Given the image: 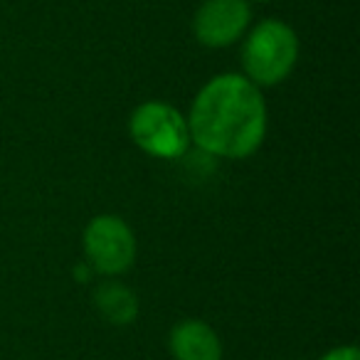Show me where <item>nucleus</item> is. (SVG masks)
<instances>
[{"label":"nucleus","instance_id":"4","mask_svg":"<svg viewBox=\"0 0 360 360\" xmlns=\"http://www.w3.org/2000/svg\"><path fill=\"white\" fill-rule=\"evenodd\" d=\"M89 266L101 276H119L136 259V237L129 222L119 215H96L82 235Z\"/></svg>","mask_w":360,"mask_h":360},{"label":"nucleus","instance_id":"2","mask_svg":"<svg viewBox=\"0 0 360 360\" xmlns=\"http://www.w3.org/2000/svg\"><path fill=\"white\" fill-rule=\"evenodd\" d=\"M242 75L259 89L276 86L299 62V37L284 20L266 18L247 30L242 45Z\"/></svg>","mask_w":360,"mask_h":360},{"label":"nucleus","instance_id":"10","mask_svg":"<svg viewBox=\"0 0 360 360\" xmlns=\"http://www.w3.org/2000/svg\"><path fill=\"white\" fill-rule=\"evenodd\" d=\"M255 3H269V0H255Z\"/></svg>","mask_w":360,"mask_h":360},{"label":"nucleus","instance_id":"7","mask_svg":"<svg viewBox=\"0 0 360 360\" xmlns=\"http://www.w3.org/2000/svg\"><path fill=\"white\" fill-rule=\"evenodd\" d=\"M94 306L114 326H129L139 316V299H136V294L116 279H106L96 286Z\"/></svg>","mask_w":360,"mask_h":360},{"label":"nucleus","instance_id":"1","mask_svg":"<svg viewBox=\"0 0 360 360\" xmlns=\"http://www.w3.org/2000/svg\"><path fill=\"white\" fill-rule=\"evenodd\" d=\"M188 129L191 141L215 158L242 160L259 150L269 111L264 94L242 72L217 75L195 94Z\"/></svg>","mask_w":360,"mask_h":360},{"label":"nucleus","instance_id":"6","mask_svg":"<svg viewBox=\"0 0 360 360\" xmlns=\"http://www.w3.org/2000/svg\"><path fill=\"white\" fill-rule=\"evenodd\" d=\"M173 360H222V340L210 323L186 319L173 326L168 335Z\"/></svg>","mask_w":360,"mask_h":360},{"label":"nucleus","instance_id":"8","mask_svg":"<svg viewBox=\"0 0 360 360\" xmlns=\"http://www.w3.org/2000/svg\"><path fill=\"white\" fill-rule=\"evenodd\" d=\"M319 360H360V353L355 345H338V348L323 353Z\"/></svg>","mask_w":360,"mask_h":360},{"label":"nucleus","instance_id":"5","mask_svg":"<svg viewBox=\"0 0 360 360\" xmlns=\"http://www.w3.org/2000/svg\"><path fill=\"white\" fill-rule=\"evenodd\" d=\"M250 25V0H205L193 18V35L202 47L222 50L245 37Z\"/></svg>","mask_w":360,"mask_h":360},{"label":"nucleus","instance_id":"3","mask_svg":"<svg viewBox=\"0 0 360 360\" xmlns=\"http://www.w3.org/2000/svg\"><path fill=\"white\" fill-rule=\"evenodd\" d=\"M131 141L153 158H183L193 146L188 119L168 101L150 99L134 109L129 119Z\"/></svg>","mask_w":360,"mask_h":360},{"label":"nucleus","instance_id":"9","mask_svg":"<svg viewBox=\"0 0 360 360\" xmlns=\"http://www.w3.org/2000/svg\"><path fill=\"white\" fill-rule=\"evenodd\" d=\"M91 274H96V271L94 269H91V266H89V262H79V264H77L75 266V279L77 281H89V276Z\"/></svg>","mask_w":360,"mask_h":360}]
</instances>
